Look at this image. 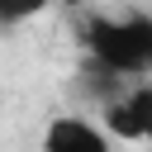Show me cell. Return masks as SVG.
<instances>
[{
    "mask_svg": "<svg viewBox=\"0 0 152 152\" xmlns=\"http://www.w3.org/2000/svg\"><path fill=\"white\" fill-rule=\"evenodd\" d=\"M100 128H104L114 142H142V128H138V119H133V109H128V95H114V100L100 104Z\"/></svg>",
    "mask_w": 152,
    "mask_h": 152,
    "instance_id": "cell-3",
    "label": "cell"
},
{
    "mask_svg": "<svg viewBox=\"0 0 152 152\" xmlns=\"http://www.w3.org/2000/svg\"><path fill=\"white\" fill-rule=\"evenodd\" d=\"M128 109H133V119H138L142 138H152V81H142V86H133V90H128Z\"/></svg>",
    "mask_w": 152,
    "mask_h": 152,
    "instance_id": "cell-5",
    "label": "cell"
},
{
    "mask_svg": "<svg viewBox=\"0 0 152 152\" xmlns=\"http://www.w3.org/2000/svg\"><path fill=\"white\" fill-rule=\"evenodd\" d=\"M86 48L90 62L114 71V76H142L152 71V19L128 14V19H109L95 14L86 24Z\"/></svg>",
    "mask_w": 152,
    "mask_h": 152,
    "instance_id": "cell-1",
    "label": "cell"
},
{
    "mask_svg": "<svg viewBox=\"0 0 152 152\" xmlns=\"http://www.w3.org/2000/svg\"><path fill=\"white\" fill-rule=\"evenodd\" d=\"M43 152H114V138L81 114H52L43 128Z\"/></svg>",
    "mask_w": 152,
    "mask_h": 152,
    "instance_id": "cell-2",
    "label": "cell"
},
{
    "mask_svg": "<svg viewBox=\"0 0 152 152\" xmlns=\"http://www.w3.org/2000/svg\"><path fill=\"white\" fill-rule=\"evenodd\" d=\"M52 0H0V28H14V24H28L33 14H43Z\"/></svg>",
    "mask_w": 152,
    "mask_h": 152,
    "instance_id": "cell-4",
    "label": "cell"
}]
</instances>
